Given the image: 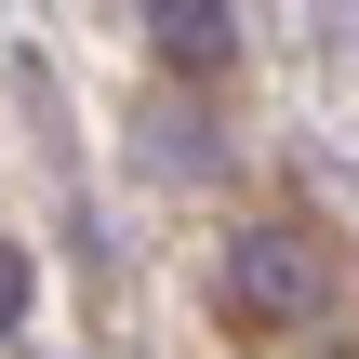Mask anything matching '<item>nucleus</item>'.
Listing matches in <instances>:
<instances>
[{
	"mask_svg": "<svg viewBox=\"0 0 359 359\" xmlns=\"http://www.w3.org/2000/svg\"><path fill=\"white\" fill-rule=\"evenodd\" d=\"M0 320H27V266L13 253H0Z\"/></svg>",
	"mask_w": 359,
	"mask_h": 359,
	"instance_id": "3",
	"label": "nucleus"
},
{
	"mask_svg": "<svg viewBox=\"0 0 359 359\" xmlns=\"http://www.w3.org/2000/svg\"><path fill=\"white\" fill-rule=\"evenodd\" d=\"M147 27H160V53H173V67H226V40H240V13H226V0H147Z\"/></svg>",
	"mask_w": 359,
	"mask_h": 359,
	"instance_id": "2",
	"label": "nucleus"
},
{
	"mask_svg": "<svg viewBox=\"0 0 359 359\" xmlns=\"http://www.w3.org/2000/svg\"><path fill=\"white\" fill-rule=\"evenodd\" d=\"M226 306H240V320H280V333L320 320V253H306L293 226H240V240H226Z\"/></svg>",
	"mask_w": 359,
	"mask_h": 359,
	"instance_id": "1",
	"label": "nucleus"
}]
</instances>
